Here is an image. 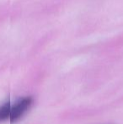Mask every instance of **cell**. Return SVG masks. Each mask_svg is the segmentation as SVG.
Masks as SVG:
<instances>
[{
  "mask_svg": "<svg viewBox=\"0 0 123 124\" xmlns=\"http://www.w3.org/2000/svg\"><path fill=\"white\" fill-rule=\"evenodd\" d=\"M32 103V97L26 96L17 101L14 105H11V111H10L9 116L10 123H15V122L19 121L28 111Z\"/></svg>",
  "mask_w": 123,
  "mask_h": 124,
  "instance_id": "cell-1",
  "label": "cell"
},
{
  "mask_svg": "<svg viewBox=\"0 0 123 124\" xmlns=\"http://www.w3.org/2000/svg\"><path fill=\"white\" fill-rule=\"evenodd\" d=\"M10 111H11V104L9 102H6L0 106V122L9 120Z\"/></svg>",
  "mask_w": 123,
  "mask_h": 124,
  "instance_id": "cell-2",
  "label": "cell"
}]
</instances>
